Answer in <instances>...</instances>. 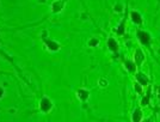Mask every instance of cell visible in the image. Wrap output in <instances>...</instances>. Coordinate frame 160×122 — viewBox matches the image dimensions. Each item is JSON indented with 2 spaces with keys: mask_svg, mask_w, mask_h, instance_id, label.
<instances>
[{
  "mask_svg": "<svg viewBox=\"0 0 160 122\" xmlns=\"http://www.w3.org/2000/svg\"><path fill=\"white\" fill-rule=\"evenodd\" d=\"M138 38H139V41L141 42V45H150V36L148 33H146V31H139V33H138Z\"/></svg>",
  "mask_w": 160,
  "mask_h": 122,
  "instance_id": "obj_2",
  "label": "cell"
},
{
  "mask_svg": "<svg viewBox=\"0 0 160 122\" xmlns=\"http://www.w3.org/2000/svg\"><path fill=\"white\" fill-rule=\"evenodd\" d=\"M98 84H99V86H100V88H107V79H104V78H100V79H99V81H98Z\"/></svg>",
  "mask_w": 160,
  "mask_h": 122,
  "instance_id": "obj_12",
  "label": "cell"
},
{
  "mask_svg": "<svg viewBox=\"0 0 160 122\" xmlns=\"http://www.w3.org/2000/svg\"><path fill=\"white\" fill-rule=\"evenodd\" d=\"M40 108H41V110H42L43 112H49V111L52 110V108H53V103H52V100H49L48 97H44V98H42V100H41Z\"/></svg>",
  "mask_w": 160,
  "mask_h": 122,
  "instance_id": "obj_1",
  "label": "cell"
},
{
  "mask_svg": "<svg viewBox=\"0 0 160 122\" xmlns=\"http://www.w3.org/2000/svg\"><path fill=\"white\" fill-rule=\"evenodd\" d=\"M98 43H99L98 38H91V40L88 41V45H90V47H97Z\"/></svg>",
  "mask_w": 160,
  "mask_h": 122,
  "instance_id": "obj_13",
  "label": "cell"
},
{
  "mask_svg": "<svg viewBox=\"0 0 160 122\" xmlns=\"http://www.w3.org/2000/svg\"><path fill=\"white\" fill-rule=\"evenodd\" d=\"M135 64L136 65H141L142 64V61L145 60V56H143V54H142V52H141V49H138L136 50V53H135Z\"/></svg>",
  "mask_w": 160,
  "mask_h": 122,
  "instance_id": "obj_10",
  "label": "cell"
},
{
  "mask_svg": "<svg viewBox=\"0 0 160 122\" xmlns=\"http://www.w3.org/2000/svg\"><path fill=\"white\" fill-rule=\"evenodd\" d=\"M2 96H4V90H2V89H0V98H1Z\"/></svg>",
  "mask_w": 160,
  "mask_h": 122,
  "instance_id": "obj_18",
  "label": "cell"
},
{
  "mask_svg": "<svg viewBox=\"0 0 160 122\" xmlns=\"http://www.w3.org/2000/svg\"><path fill=\"white\" fill-rule=\"evenodd\" d=\"M124 21L121 23V25H119V28L118 29H116V33H118V35H123V33H124Z\"/></svg>",
  "mask_w": 160,
  "mask_h": 122,
  "instance_id": "obj_14",
  "label": "cell"
},
{
  "mask_svg": "<svg viewBox=\"0 0 160 122\" xmlns=\"http://www.w3.org/2000/svg\"><path fill=\"white\" fill-rule=\"evenodd\" d=\"M131 120L135 122H139L142 120V112H141L140 109H136V110H135V112H134L133 116H131Z\"/></svg>",
  "mask_w": 160,
  "mask_h": 122,
  "instance_id": "obj_11",
  "label": "cell"
},
{
  "mask_svg": "<svg viewBox=\"0 0 160 122\" xmlns=\"http://www.w3.org/2000/svg\"><path fill=\"white\" fill-rule=\"evenodd\" d=\"M107 47H109V49H110L111 52H117L118 50L117 41H116L115 38H112V37H110V38L107 40Z\"/></svg>",
  "mask_w": 160,
  "mask_h": 122,
  "instance_id": "obj_6",
  "label": "cell"
},
{
  "mask_svg": "<svg viewBox=\"0 0 160 122\" xmlns=\"http://www.w3.org/2000/svg\"><path fill=\"white\" fill-rule=\"evenodd\" d=\"M44 42H45L47 47H48L52 52H56V50L60 49V45H59L57 42H55V41H52V40H44Z\"/></svg>",
  "mask_w": 160,
  "mask_h": 122,
  "instance_id": "obj_4",
  "label": "cell"
},
{
  "mask_svg": "<svg viewBox=\"0 0 160 122\" xmlns=\"http://www.w3.org/2000/svg\"><path fill=\"white\" fill-rule=\"evenodd\" d=\"M41 1H44V0H41Z\"/></svg>",
  "mask_w": 160,
  "mask_h": 122,
  "instance_id": "obj_19",
  "label": "cell"
},
{
  "mask_svg": "<svg viewBox=\"0 0 160 122\" xmlns=\"http://www.w3.org/2000/svg\"><path fill=\"white\" fill-rule=\"evenodd\" d=\"M135 90H136V91H138L139 93H141V88H140L138 84H135Z\"/></svg>",
  "mask_w": 160,
  "mask_h": 122,
  "instance_id": "obj_17",
  "label": "cell"
},
{
  "mask_svg": "<svg viewBox=\"0 0 160 122\" xmlns=\"http://www.w3.org/2000/svg\"><path fill=\"white\" fill-rule=\"evenodd\" d=\"M115 11L116 12H122L123 11V9H122V5H121V4H117V5L115 6Z\"/></svg>",
  "mask_w": 160,
  "mask_h": 122,
  "instance_id": "obj_16",
  "label": "cell"
},
{
  "mask_svg": "<svg viewBox=\"0 0 160 122\" xmlns=\"http://www.w3.org/2000/svg\"><path fill=\"white\" fill-rule=\"evenodd\" d=\"M148 100H150V96L147 95L145 98H142V100H141V105H143V107L147 105V104H148Z\"/></svg>",
  "mask_w": 160,
  "mask_h": 122,
  "instance_id": "obj_15",
  "label": "cell"
},
{
  "mask_svg": "<svg viewBox=\"0 0 160 122\" xmlns=\"http://www.w3.org/2000/svg\"><path fill=\"white\" fill-rule=\"evenodd\" d=\"M130 17H131V21L136 24H141L142 23V17L138 11H131L130 13Z\"/></svg>",
  "mask_w": 160,
  "mask_h": 122,
  "instance_id": "obj_8",
  "label": "cell"
},
{
  "mask_svg": "<svg viewBox=\"0 0 160 122\" xmlns=\"http://www.w3.org/2000/svg\"><path fill=\"white\" fill-rule=\"evenodd\" d=\"M64 0H55L52 4V11L54 13H59L64 10Z\"/></svg>",
  "mask_w": 160,
  "mask_h": 122,
  "instance_id": "obj_3",
  "label": "cell"
},
{
  "mask_svg": "<svg viewBox=\"0 0 160 122\" xmlns=\"http://www.w3.org/2000/svg\"><path fill=\"white\" fill-rule=\"evenodd\" d=\"M136 80L139 81L140 85H147L148 81H150L148 77H147L146 74H143V73H139V74H136Z\"/></svg>",
  "mask_w": 160,
  "mask_h": 122,
  "instance_id": "obj_7",
  "label": "cell"
},
{
  "mask_svg": "<svg viewBox=\"0 0 160 122\" xmlns=\"http://www.w3.org/2000/svg\"><path fill=\"white\" fill-rule=\"evenodd\" d=\"M124 67L128 69L130 73H135L136 72V66H135V64H134V61H130V60H127L126 62H124Z\"/></svg>",
  "mask_w": 160,
  "mask_h": 122,
  "instance_id": "obj_9",
  "label": "cell"
},
{
  "mask_svg": "<svg viewBox=\"0 0 160 122\" xmlns=\"http://www.w3.org/2000/svg\"><path fill=\"white\" fill-rule=\"evenodd\" d=\"M76 96H78V98H79L80 100L85 102V100H88V97H90V93H88V91H87V90L80 89V90H78V92H76Z\"/></svg>",
  "mask_w": 160,
  "mask_h": 122,
  "instance_id": "obj_5",
  "label": "cell"
}]
</instances>
